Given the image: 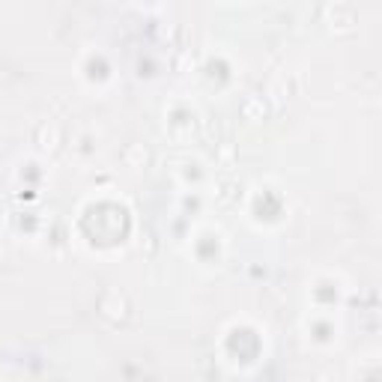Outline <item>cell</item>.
<instances>
[{
    "label": "cell",
    "mask_w": 382,
    "mask_h": 382,
    "mask_svg": "<svg viewBox=\"0 0 382 382\" xmlns=\"http://www.w3.org/2000/svg\"><path fill=\"white\" fill-rule=\"evenodd\" d=\"M102 311H105V317L120 319L123 314H126V302H123V296L111 293V299H108V293H105V299H102Z\"/></svg>",
    "instance_id": "1"
},
{
    "label": "cell",
    "mask_w": 382,
    "mask_h": 382,
    "mask_svg": "<svg viewBox=\"0 0 382 382\" xmlns=\"http://www.w3.org/2000/svg\"><path fill=\"white\" fill-rule=\"evenodd\" d=\"M126 161H131V164L147 161V150H140V147H128L126 150Z\"/></svg>",
    "instance_id": "2"
},
{
    "label": "cell",
    "mask_w": 382,
    "mask_h": 382,
    "mask_svg": "<svg viewBox=\"0 0 382 382\" xmlns=\"http://www.w3.org/2000/svg\"><path fill=\"white\" fill-rule=\"evenodd\" d=\"M242 111H245V117H254V114H263V105H260L257 99H248V102L242 105Z\"/></svg>",
    "instance_id": "3"
}]
</instances>
